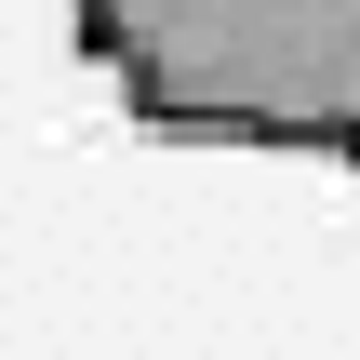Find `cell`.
Listing matches in <instances>:
<instances>
[{"label":"cell","instance_id":"obj_1","mask_svg":"<svg viewBox=\"0 0 360 360\" xmlns=\"http://www.w3.org/2000/svg\"><path fill=\"white\" fill-rule=\"evenodd\" d=\"M67 40L160 147L360 174V0H67Z\"/></svg>","mask_w":360,"mask_h":360}]
</instances>
